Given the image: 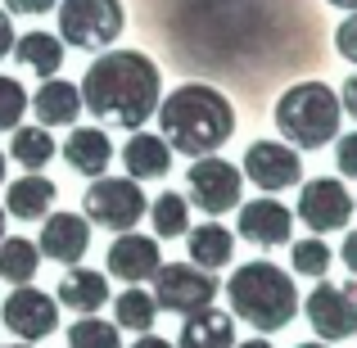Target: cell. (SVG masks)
Here are the masks:
<instances>
[{"label":"cell","mask_w":357,"mask_h":348,"mask_svg":"<svg viewBox=\"0 0 357 348\" xmlns=\"http://www.w3.org/2000/svg\"><path fill=\"white\" fill-rule=\"evenodd\" d=\"M82 114H96V127L140 131L163 100V77L140 50H105L82 77Z\"/></svg>","instance_id":"1"},{"label":"cell","mask_w":357,"mask_h":348,"mask_svg":"<svg viewBox=\"0 0 357 348\" xmlns=\"http://www.w3.org/2000/svg\"><path fill=\"white\" fill-rule=\"evenodd\" d=\"M154 114H158L167 149L190 154V158L218 154L231 140V131H236V109H231V100L222 96L218 86H204V82L176 86L172 96L158 100Z\"/></svg>","instance_id":"2"},{"label":"cell","mask_w":357,"mask_h":348,"mask_svg":"<svg viewBox=\"0 0 357 348\" xmlns=\"http://www.w3.org/2000/svg\"><path fill=\"white\" fill-rule=\"evenodd\" d=\"M231 298V317H240L244 326L271 335V331H285L289 321L298 317V289L294 276L280 271L276 262H244V267L231 271L227 285Z\"/></svg>","instance_id":"3"},{"label":"cell","mask_w":357,"mask_h":348,"mask_svg":"<svg viewBox=\"0 0 357 348\" xmlns=\"http://www.w3.org/2000/svg\"><path fill=\"white\" fill-rule=\"evenodd\" d=\"M276 127L285 136V145L294 149H321L340 136V96L326 82H294L285 96L276 100Z\"/></svg>","instance_id":"4"},{"label":"cell","mask_w":357,"mask_h":348,"mask_svg":"<svg viewBox=\"0 0 357 348\" xmlns=\"http://www.w3.org/2000/svg\"><path fill=\"white\" fill-rule=\"evenodd\" d=\"M122 27H127L122 0H63L59 5V36L73 50H109Z\"/></svg>","instance_id":"5"},{"label":"cell","mask_w":357,"mask_h":348,"mask_svg":"<svg viewBox=\"0 0 357 348\" xmlns=\"http://www.w3.org/2000/svg\"><path fill=\"white\" fill-rule=\"evenodd\" d=\"M149 199L145 190H140V181H131V176H100V181L86 186V195H82V218L96 222V227L105 231H136V222L145 218Z\"/></svg>","instance_id":"6"},{"label":"cell","mask_w":357,"mask_h":348,"mask_svg":"<svg viewBox=\"0 0 357 348\" xmlns=\"http://www.w3.org/2000/svg\"><path fill=\"white\" fill-rule=\"evenodd\" d=\"M240 195H244V172L218 154L195 158L190 172H185V204H195L208 218H222V213L240 209Z\"/></svg>","instance_id":"7"},{"label":"cell","mask_w":357,"mask_h":348,"mask_svg":"<svg viewBox=\"0 0 357 348\" xmlns=\"http://www.w3.org/2000/svg\"><path fill=\"white\" fill-rule=\"evenodd\" d=\"M218 289L222 285L213 280V271L195 267V262H163V267L154 271V303L163 308V312H176V317L213 308Z\"/></svg>","instance_id":"8"},{"label":"cell","mask_w":357,"mask_h":348,"mask_svg":"<svg viewBox=\"0 0 357 348\" xmlns=\"http://www.w3.org/2000/svg\"><path fill=\"white\" fill-rule=\"evenodd\" d=\"M298 308H303L307 326L317 331L321 344H340L357 335V280H349V285L321 280L317 289H307V298Z\"/></svg>","instance_id":"9"},{"label":"cell","mask_w":357,"mask_h":348,"mask_svg":"<svg viewBox=\"0 0 357 348\" xmlns=\"http://www.w3.org/2000/svg\"><path fill=\"white\" fill-rule=\"evenodd\" d=\"M353 195L344 181H335V176H317V181H303V190H298V209L294 218H303L312 235H331V231H344L353 218Z\"/></svg>","instance_id":"10"},{"label":"cell","mask_w":357,"mask_h":348,"mask_svg":"<svg viewBox=\"0 0 357 348\" xmlns=\"http://www.w3.org/2000/svg\"><path fill=\"white\" fill-rule=\"evenodd\" d=\"M0 321L23 344H36V340L59 331V303H54V294H45V289L18 285L14 294L5 298V308H0Z\"/></svg>","instance_id":"11"},{"label":"cell","mask_w":357,"mask_h":348,"mask_svg":"<svg viewBox=\"0 0 357 348\" xmlns=\"http://www.w3.org/2000/svg\"><path fill=\"white\" fill-rule=\"evenodd\" d=\"M244 176H249L258 190L276 195L289 186L303 181V158L294 145H280V140H258V145L244 149Z\"/></svg>","instance_id":"12"},{"label":"cell","mask_w":357,"mask_h":348,"mask_svg":"<svg viewBox=\"0 0 357 348\" xmlns=\"http://www.w3.org/2000/svg\"><path fill=\"white\" fill-rule=\"evenodd\" d=\"M41 258H54L59 267H77L91 253V222L82 213H45L41 222V240H36Z\"/></svg>","instance_id":"13"},{"label":"cell","mask_w":357,"mask_h":348,"mask_svg":"<svg viewBox=\"0 0 357 348\" xmlns=\"http://www.w3.org/2000/svg\"><path fill=\"white\" fill-rule=\"evenodd\" d=\"M289 231H294V213L285 209L280 199L262 195V199H249L240 209V222H236V235L258 249H276V244H289Z\"/></svg>","instance_id":"14"},{"label":"cell","mask_w":357,"mask_h":348,"mask_svg":"<svg viewBox=\"0 0 357 348\" xmlns=\"http://www.w3.org/2000/svg\"><path fill=\"white\" fill-rule=\"evenodd\" d=\"M163 267V253H158L154 235H136L122 231L114 244H109V276L127 280V285H140V280H154V271Z\"/></svg>","instance_id":"15"},{"label":"cell","mask_w":357,"mask_h":348,"mask_svg":"<svg viewBox=\"0 0 357 348\" xmlns=\"http://www.w3.org/2000/svg\"><path fill=\"white\" fill-rule=\"evenodd\" d=\"M54 303L68 308V312H77V317H96L100 308L109 303L105 271H96V267H68V276H63L59 289H54Z\"/></svg>","instance_id":"16"},{"label":"cell","mask_w":357,"mask_h":348,"mask_svg":"<svg viewBox=\"0 0 357 348\" xmlns=\"http://www.w3.org/2000/svg\"><path fill=\"white\" fill-rule=\"evenodd\" d=\"M32 114L36 127H73L82 118V91L77 82H63V77H45L32 96Z\"/></svg>","instance_id":"17"},{"label":"cell","mask_w":357,"mask_h":348,"mask_svg":"<svg viewBox=\"0 0 357 348\" xmlns=\"http://www.w3.org/2000/svg\"><path fill=\"white\" fill-rule=\"evenodd\" d=\"M63 163L82 176H105L114 163V145H109L105 127H73L63 140Z\"/></svg>","instance_id":"18"},{"label":"cell","mask_w":357,"mask_h":348,"mask_svg":"<svg viewBox=\"0 0 357 348\" xmlns=\"http://www.w3.org/2000/svg\"><path fill=\"white\" fill-rule=\"evenodd\" d=\"M122 163H127L131 181H158L172 167V149H167L163 136L154 131H131V140L122 145Z\"/></svg>","instance_id":"19"},{"label":"cell","mask_w":357,"mask_h":348,"mask_svg":"<svg viewBox=\"0 0 357 348\" xmlns=\"http://www.w3.org/2000/svg\"><path fill=\"white\" fill-rule=\"evenodd\" d=\"M176 348H236V317L222 312V308L190 312V317H185V326H181Z\"/></svg>","instance_id":"20"},{"label":"cell","mask_w":357,"mask_h":348,"mask_svg":"<svg viewBox=\"0 0 357 348\" xmlns=\"http://www.w3.org/2000/svg\"><path fill=\"white\" fill-rule=\"evenodd\" d=\"M50 209H54V181L50 176L23 172L18 181H9V190H5V213L9 218L32 222V218H45Z\"/></svg>","instance_id":"21"},{"label":"cell","mask_w":357,"mask_h":348,"mask_svg":"<svg viewBox=\"0 0 357 348\" xmlns=\"http://www.w3.org/2000/svg\"><path fill=\"white\" fill-rule=\"evenodd\" d=\"M185 244H190V262L204 267V271H222V267H231V258H236V235L222 227V222L190 227L185 231Z\"/></svg>","instance_id":"22"},{"label":"cell","mask_w":357,"mask_h":348,"mask_svg":"<svg viewBox=\"0 0 357 348\" xmlns=\"http://www.w3.org/2000/svg\"><path fill=\"white\" fill-rule=\"evenodd\" d=\"M14 54L18 63H23L32 77H54L59 73V63H63V41L54 32H27V36H14Z\"/></svg>","instance_id":"23"},{"label":"cell","mask_w":357,"mask_h":348,"mask_svg":"<svg viewBox=\"0 0 357 348\" xmlns=\"http://www.w3.org/2000/svg\"><path fill=\"white\" fill-rule=\"evenodd\" d=\"M9 136H14V140H9V154H5V158H14L23 172H41V167L50 163L54 154H59L50 127H14Z\"/></svg>","instance_id":"24"},{"label":"cell","mask_w":357,"mask_h":348,"mask_svg":"<svg viewBox=\"0 0 357 348\" xmlns=\"http://www.w3.org/2000/svg\"><path fill=\"white\" fill-rule=\"evenodd\" d=\"M36 267H41V249L27 235H5L0 240V280L9 285H32Z\"/></svg>","instance_id":"25"},{"label":"cell","mask_w":357,"mask_h":348,"mask_svg":"<svg viewBox=\"0 0 357 348\" xmlns=\"http://www.w3.org/2000/svg\"><path fill=\"white\" fill-rule=\"evenodd\" d=\"M149 222H154V235L158 240H181L185 231H190V204H185V195L176 190H163L158 199H149Z\"/></svg>","instance_id":"26"},{"label":"cell","mask_w":357,"mask_h":348,"mask_svg":"<svg viewBox=\"0 0 357 348\" xmlns=\"http://www.w3.org/2000/svg\"><path fill=\"white\" fill-rule=\"evenodd\" d=\"M158 317V303L149 289H122V294L114 298V326L118 331H136V335H149V326H154Z\"/></svg>","instance_id":"27"},{"label":"cell","mask_w":357,"mask_h":348,"mask_svg":"<svg viewBox=\"0 0 357 348\" xmlns=\"http://www.w3.org/2000/svg\"><path fill=\"white\" fill-rule=\"evenodd\" d=\"M68 348H122V331L100 317H82L68 326Z\"/></svg>","instance_id":"28"},{"label":"cell","mask_w":357,"mask_h":348,"mask_svg":"<svg viewBox=\"0 0 357 348\" xmlns=\"http://www.w3.org/2000/svg\"><path fill=\"white\" fill-rule=\"evenodd\" d=\"M289 253H294V271H298V276L326 280V271H331V249H326L321 235H312V240H298Z\"/></svg>","instance_id":"29"},{"label":"cell","mask_w":357,"mask_h":348,"mask_svg":"<svg viewBox=\"0 0 357 348\" xmlns=\"http://www.w3.org/2000/svg\"><path fill=\"white\" fill-rule=\"evenodd\" d=\"M23 114H27V86L14 77H0V131L23 127Z\"/></svg>","instance_id":"30"},{"label":"cell","mask_w":357,"mask_h":348,"mask_svg":"<svg viewBox=\"0 0 357 348\" xmlns=\"http://www.w3.org/2000/svg\"><path fill=\"white\" fill-rule=\"evenodd\" d=\"M335 163H340L344 176H353V181H357V131L335 136Z\"/></svg>","instance_id":"31"},{"label":"cell","mask_w":357,"mask_h":348,"mask_svg":"<svg viewBox=\"0 0 357 348\" xmlns=\"http://www.w3.org/2000/svg\"><path fill=\"white\" fill-rule=\"evenodd\" d=\"M335 50H340L349 63H357V9L344 18L340 27H335Z\"/></svg>","instance_id":"32"},{"label":"cell","mask_w":357,"mask_h":348,"mask_svg":"<svg viewBox=\"0 0 357 348\" xmlns=\"http://www.w3.org/2000/svg\"><path fill=\"white\" fill-rule=\"evenodd\" d=\"M54 0H5V14H50Z\"/></svg>","instance_id":"33"},{"label":"cell","mask_w":357,"mask_h":348,"mask_svg":"<svg viewBox=\"0 0 357 348\" xmlns=\"http://www.w3.org/2000/svg\"><path fill=\"white\" fill-rule=\"evenodd\" d=\"M340 109H344V114H353V122H357V73H349V82H344V91H340Z\"/></svg>","instance_id":"34"},{"label":"cell","mask_w":357,"mask_h":348,"mask_svg":"<svg viewBox=\"0 0 357 348\" xmlns=\"http://www.w3.org/2000/svg\"><path fill=\"white\" fill-rule=\"evenodd\" d=\"M14 23H9V14L0 9V59H9V50H14Z\"/></svg>","instance_id":"35"},{"label":"cell","mask_w":357,"mask_h":348,"mask_svg":"<svg viewBox=\"0 0 357 348\" xmlns=\"http://www.w3.org/2000/svg\"><path fill=\"white\" fill-rule=\"evenodd\" d=\"M340 258H344V267L357 276V231H349L344 235V249H340Z\"/></svg>","instance_id":"36"},{"label":"cell","mask_w":357,"mask_h":348,"mask_svg":"<svg viewBox=\"0 0 357 348\" xmlns=\"http://www.w3.org/2000/svg\"><path fill=\"white\" fill-rule=\"evenodd\" d=\"M131 348H172L167 340H158V335H136V344Z\"/></svg>","instance_id":"37"},{"label":"cell","mask_w":357,"mask_h":348,"mask_svg":"<svg viewBox=\"0 0 357 348\" xmlns=\"http://www.w3.org/2000/svg\"><path fill=\"white\" fill-rule=\"evenodd\" d=\"M236 348H271L267 340H244V344H236Z\"/></svg>","instance_id":"38"},{"label":"cell","mask_w":357,"mask_h":348,"mask_svg":"<svg viewBox=\"0 0 357 348\" xmlns=\"http://www.w3.org/2000/svg\"><path fill=\"white\" fill-rule=\"evenodd\" d=\"M331 5H340V9H349V14H353V9H357V0H331Z\"/></svg>","instance_id":"39"},{"label":"cell","mask_w":357,"mask_h":348,"mask_svg":"<svg viewBox=\"0 0 357 348\" xmlns=\"http://www.w3.org/2000/svg\"><path fill=\"white\" fill-rule=\"evenodd\" d=\"M5 172H9V158H5V149H0V181H5Z\"/></svg>","instance_id":"40"},{"label":"cell","mask_w":357,"mask_h":348,"mask_svg":"<svg viewBox=\"0 0 357 348\" xmlns=\"http://www.w3.org/2000/svg\"><path fill=\"white\" fill-rule=\"evenodd\" d=\"M5 222H9V213H5V209H0V240H5Z\"/></svg>","instance_id":"41"},{"label":"cell","mask_w":357,"mask_h":348,"mask_svg":"<svg viewBox=\"0 0 357 348\" xmlns=\"http://www.w3.org/2000/svg\"><path fill=\"white\" fill-rule=\"evenodd\" d=\"M298 348H331V344H321V340H312V344H298Z\"/></svg>","instance_id":"42"},{"label":"cell","mask_w":357,"mask_h":348,"mask_svg":"<svg viewBox=\"0 0 357 348\" xmlns=\"http://www.w3.org/2000/svg\"><path fill=\"white\" fill-rule=\"evenodd\" d=\"M9 348H32V344H23V340H18V344H9Z\"/></svg>","instance_id":"43"}]
</instances>
